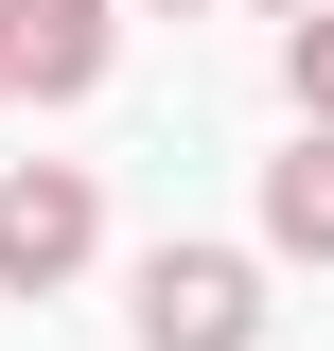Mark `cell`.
<instances>
[{
    "label": "cell",
    "instance_id": "obj_1",
    "mask_svg": "<svg viewBox=\"0 0 334 351\" xmlns=\"http://www.w3.org/2000/svg\"><path fill=\"white\" fill-rule=\"evenodd\" d=\"M124 334L141 351H264V263L247 246H141Z\"/></svg>",
    "mask_w": 334,
    "mask_h": 351
},
{
    "label": "cell",
    "instance_id": "obj_2",
    "mask_svg": "<svg viewBox=\"0 0 334 351\" xmlns=\"http://www.w3.org/2000/svg\"><path fill=\"white\" fill-rule=\"evenodd\" d=\"M88 246H106V193L71 158H0V299H53Z\"/></svg>",
    "mask_w": 334,
    "mask_h": 351
},
{
    "label": "cell",
    "instance_id": "obj_3",
    "mask_svg": "<svg viewBox=\"0 0 334 351\" xmlns=\"http://www.w3.org/2000/svg\"><path fill=\"white\" fill-rule=\"evenodd\" d=\"M0 71L36 88V106L106 88V0H0Z\"/></svg>",
    "mask_w": 334,
    "mask_h": 351
},
{
    "label": "cell",
    "instance_id": "obj_4",
    "mask_svg": "<svg viewBox=\"0 0 334 351\" xmlns=\"http://www.w3.org/2000/svg\"><path fill=\"white\" fill-rule=\"evenodd\" d=\"M264 246L334 263V141H317V123H299V158H264Z\"/></svg>",
    "mask_w": 334,
    "mask_h": 351
},
{
    "label": "cell",
    "instance_id": "obj_5",
    "mask_svg": "<svg viewBox=\"0 0 334 351\" xmlns=\"http://www.w3.org/2000/svg\"><path fill=\"white\" fill-rule=\"evenodd\" d=\"M282 88H299V123L334 141V18H299V36H282Z\"/></svg>",
    "mask_w": 334,
    "mask_h": 351
},
{
    "label": "cell",
    "instance_id": "obj_6",
    "mask_svg": "<svg viewBox=\"0 0 334 351\" xmlns=\"http://www.w3.org/2000/svg\"><path fill=\"white\" fill-rule=\"evenodd\" d=\"M282 18H334V0H282Z\"/></svg>",
    "mask_w": 334,
    "mask_h": 351
},
{
    "label": "cell",
    "instance_id": "obj_7",
    "mask_svg": "<svg viewBox=\"0 0 334 351\" xmlns=\"http://www.w3.org/2000/svg\"><path fill=\"white\" fill-rule=\"evenodd\" d=\"M0 106H18V71H0Z\"/></svg>",
    "mask_w": 334,
    "mask_h": 351
},
{
    "label": "cell",
    "instance_id": "obj_8",
    "mask_svg": "<svg viewBox=\"0 0 334 351\" xmlns=\"http://www.w3.org/2000/svg\"><path fill=\"white\" fill-rule=\"evenodd\" d=\"M159 18H176V0H159Z\"/></svg>",
    "mask_w": 334,
    "mask_h": 351
}]
</instances>
